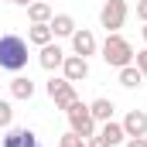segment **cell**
Instances as JSON below:
<instances>
[{"instance_id":"cell-1","label":"cell","mask_w":147,"mask_h":147,"mask_svg":"<svg viewBox=\"0 0 147 147\" xmlns=\"http://www.w3.org/2000/svg\"><path fill=\"white\" fill-rule=\"evenodd\" d=\"M0 69L3 72H21L28 69V38L21 34H0Z\"/></svg>"},{"instance_id":"cell-2","label":"cell","mask_w":147,"mask_h":147,"mask_svg":"<svg viewBox=\"0 0 147 147\" xmlns=\"http://www.w3.org/2000/svg\"><path fill=\"white\" fill-rule=\"evenodd\" d=\"M99 51H103V62L113 65V69L134 65V55H137V51H134V45L120 34V31H116V34H106V41H103V48H99Z\"/></svg>"},{"instance_id":"cell-3","label":"cell","mask_w":147,"mask_h":147,"mask_svg":"<svg viewBox=\"0 0 147 147\" xmlns=\"http://www.w3.org/2000/svg\"><path fill=\"white\" fill-rule=\"evenodd\" d=\"M127 14H130L127 0H106L99 7V28H106V34H116L127 24Z\"/></svg>"},{"instance_id":"cell-4","label":"cell","mask_w":147,"mask_h":147,"mask_svg":"<svg viewBox=\"0 0 147 147\" xmlns=\"http://www.w3.org/2000/svg\"><path fill=\"white\" fill-rule=\"evenodd\" d=\"M65 116H69V130L72 134H79V137H92L96 134V120H92V113H89V106L82 99H75L65 110Z\"/></svg>"},{"instance_id":"cell-5","label":"cell","mask_w":147,"mask_h":147,"mask_svg":"<svg viewBox=\"0 0 147 147\" xmlns=\"http://www.w3.org/2000/svg\"><path fill=\"white\" fill-rule=\"evenodd\" d=\"M45 89H48V96L55 99V110H62V113H65V110H69V106L75 103V99H79V92H75V86L69 82V79H65V75H51Z\"/></svg>"},{"instance_id":"cell-6","label":"cell","mask_w":147,"mask_h":147,"mask_svg":"<svg viewBox=\"0 0 147 147\" xmlns=\"http://www.w3.org/2000/svg\"><path fill=\"white\" fill-rule=\"evenodd\" d=\"M62 75L69 79V82H82V79H89V58H82V55H65V62H62Z\"/></svg>"},{"instance_id":"cell-7","label":"cell","mask_w":147,"mask_h":147,"mask_svg":"<svg viewBox=\"0 0 147 147\" xmlns=\"http://www.w3.org/2000/svg\"><path fill=\"white\" fill-rule=\"evenodd\" d=\"M96 34L89 31V28H75L72 34V55H82V58H89V55H96Z\"/></svg>"},{"instance_id":"cell-8","label":"cell","mask_w":147,"mask_h":147,"mask_svg":"<svg viewBox=\"0 0 147 147\" xmlns=\"http://www.w3.org/2000/svg\"><path fill=\"white\" fill-rule=\"evenodd\" d=\"M3 147H41L38 144V134L28 127H10L3 134Z\"/></svg>"},{"instance_id":"cell-9","label":"cell","mask_w":147,"mask_h":147,"mask_svg":"<svg viewBox=\"0 0 147 147\" xmlns=\"http://www.w3.org/2000/svg\"><path fill=\"white\" fill-rule=\"evenodd\" d=\"M123 134L127 137H147V113L144 110H130L123 116Z\"/></svg>"},{"instance_id":"cell-10","label":"cell","mask_w":147,"mask_h":147,"mask_svg":"<svg viewBox=\"0 0 147 147\" xmlns=\"http://www.w3.org/2000/svg\"><path fill=\"white\" fill-rule=\"evenodd\" d=\"M38 62H41V69H45V72H55V69H62V62H65V51H62V48L51 41V45H45V48H41Z\"/></svg>"},{"instance_id":"cell-11","label":"cell","mask_w":147,"mask_h":147,"mask_svg":"<svg viewBox=\"0 0 147 147\" xmlns=\"http://www.w3.org/2000/svg\"><path fill=\"white\" fill-rule=\"evenodd\" d=\"M48 24H51V34L55 38H72L75 34V17L72 14H55Z\"/></svg>"},{"instance_id":"cell-12","label":"cell","mask_w":147,"mask_h":147,"mask_svg":"<svg viewBox=\"0 0 147 147\" xmlns=\"http://www.w3.org/2000/svg\"><path fill=\"white\" fill-rule=\"evenodd\" d=\"M96 134H99V137H103L110 147H116V144H123V140H127L123 123H116V120H106V123H103V130H96Z\"/></svg>"},{"instance_id":"cell-13","label":"cell","mask_w":147,"mask_h":147,"mask_svg":"<svg viewBox=\"0 0 147 147\" xmlns=\"http://www.w3.org/2000/svg\"><path fill=\"white\" fill-rule=\"evenodd\" d=\"M55 34H51V24H31L28 28V45H38V48H45V45H51Z\"/></svg>"},{"instance_id":"cell-14","label":"cell","mask_w":147,"mask_h":147,"mask_svg":"<svg viewBox=\"0 0 147 147\" xmlns=\"http://www.w3.org/2000/svg\"><path fill=\"white\" fill-rule=\"evenodd\" d=\"M55 14H51V3H45V0H34V3H28V21L31 24H48Z\"/></svg>"},{"instance_id":"cell-15","label":"cell","mask_w":147,"mask_h":147,"mask_svg":"<svg viewBox=\"0 0 147 147\" xmlns=\"http://www.w3.org/2000/svg\"><path fill=\"white\" fill-rule=\"evenodd\" d=\"M10 96H14V99H31V96H34V82H31L28 75H14V79H10Z\"/></svg>"},{"instance_id":"cell-16","label":"cell","mask_w":147,"mask_h":147,"mask_svg":"<svg viewBox=\"0 0 147 147\" xmlns=\"http://www.w3.org/2000/svg\"><path fill=\"white\" fill-rule=\"evenodd\" d=\"M113 99H92L89 103V113H92V120L96 123H106V120H113Z\"/></svg>"},{"instance_id":"cell-17","label":"cell","mask_w":147,"mask_h":147,"mask_svg":"<svg viewBox=\"0 0 147 147\" xmlns=\"http://www.w3.org/2000/svg\"><path fill=\"white\" fill-rule=\"evenodd\" d=\"M120 86H123V89H140V86H144L140 69H137V65H123V69H120Z\"/></svg>"},{"instance_id":"cell-18","label":"cell","mask_w":147,"mask_h":147,"mask_svg":"<svg viewBox=\"0 0 147 147\" xmlns=\"http://www.w3.org/2000/svg\"><path fill=\"white\" fill-rule=\"evenodd\" d=\"M58 147H89V144H86V137H79V134L69 130V134H62V137H58Z\"/></svg>"},{"instance_id":"cell-19","label":"cell","mask_w":147,"mask_h":147,"mask_svg":"<svg viewBox=\"0 0 147 147\" xmlns=\"http://www.w3.org/2000/svg\"><path fill=\"white\" fill-rule=\"evenodd\" d=\"M10 123H14V110H10V103H7V99H0V127L7 130Z\"/></svg>"},{"instance_id":"cell-20","label":"cell","mask_w":147,"mask_h":147,"mask_svg":"<svg viewBox=\"0 0 147 147\" xmlns=\"http://www.w3.org/2000/svg\"><path fill=\"white\" fill-rule=\"evenodd\" d=\"M134 65H137V69H140V75L147 79V48H140V51L134 55Z\"/></svg>"},{"instance_id":"cell-21","label":"cell","mask_w":147,"mask_h":147,"mask_svg":"<svg viewBox=\"0 0 147 147\" xmlns=\"http://www.w3.org/2000/svg\"><path fill=\"white\" fill-rule=\"evenodd\" d=\"M86 144H89V147H110L106 140H103V137H99V134H92V137H86Z\"/></svg>"},{"instance_id":"cell-22","label":"cell","mask_w":147,"mask_h":147,"mask_svg":"<svg viewBox=\"0 0 147 147\" xmlns=\"http://www.w3.org/2000/svg\"><path fill=\"white\" fill-rule=\"evenodd\" d=\"M123 144H127V147H147V137H127Z\"/></svg>"},{"instance_id":"cell-23","label":"cell","mask_w":147,"mask_h":147,"mask_svg":"<svg viewBox=\"0 0 147 147\" xmlns=\"http://www.w3.org/2000/svg\"><path fill=\"white\" fill-rule=\"evenodd\" d=\"M137 17L147 24V0H137Z\"/></svg>"},{"instance_id":"cell-24","label":"cell","mask_w":147,"mask_h":147,"mask_svg":"<svg viewBox=\"0 0 147 147\" xmlns=\"http://www.w3.org/2000/svg\"><path fill=\"white\" fill-rule=\"evenodd\" d=\"M140 38H144V45H147V24H144V28H140Z\"/></svg>"},{"instance_id":"cell-25","label":"cell","mask_w":147,"mask_h":147,"mask_svg":"<svg viewBox=\"0 0 147 147\" xmlns=\"http://www.w3.org/2000/svg\"><path fill=\"white\" fill-rule=\"evenodd\" d=\"M14 3H21V7H28V3H34V0H14Z\"/></svg>"},{"instance_id":"cell-26","label":"cell","mask_w":147,"mask_h":147,"mask_svg":"<svg viewBox=\"0 0 147 147\" xmlns=\"http://www.w3.org/2000/svg\"><path fill=\"white\" fill-rule=\"evenodd\" d=\"M7 3H14V0H7Z\"/></svg>"},{"instance_id":"cell-27","label":"cell","mask_w":147,"mask_h":147,"mask_svg":"<svg viewBox=\"0 0 147 147\" xmlns=\"http://www.w3.org/2000/svg\"><path fill=\"white\" fill-rule=\"evenodd\" d=\"M45 3H51V0H45Z\"/></svg>"}]
</instances>
